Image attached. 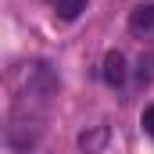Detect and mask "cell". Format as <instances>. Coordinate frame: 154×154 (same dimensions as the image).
Returning <instances> with one entry per match:
<instances>
[{"label":"cell","instance_id":"obj_4","mask_svg":"<svg viewBox=\"0 0 154 154\" xmlns=\"http://www.w3.org/2000/svg\"><path fill=\"white\" fill-rule=\"evenodd\" d=\"M86 11V0H54V14L57 18H65V22H72Z\"/></svg>","mask_w":154,"mask_h":154},{"label":"cell","instance_id":"obj_2","mask_svg":"<svg viewBox=\"0 0 154 154\" xmlns=\"http://www.w3.org/2000/svg\"><path fill=\"white\" fill-rule=\"evenodd\" d=\"M104 82L108 86H122L125 82V57H122V50H108L104 54Z\"/></svg>","mask_w":154,"mask_h":154},{"label":"cell","instance_id":"obj_1","mask_svg":"<svg viewBox=\"0 0 154 154\" xmlns=\"http://www.w3.org/2000/svg\"><path fill=\"white\" fill-rule=\"evenodd\" d=\"M108 140H111V129L108 125H90V129L79 133V151L82 154H97V151L108 147Z\"/></svg>","mask_w":154,"mask_h":154},{"label":"cell","instance_id":"obj_5","mask_svg":"<svg viewBox=\"0 0 154 154\" xmlns=\"http://www.w3.org/2000/svg\"><path fill=\"white\" fill-rule=\"evenodd\" d=\"M140 125H143V133H147V136H154V104L147 108V111H143V118H140Z\"/></svg>","mask_w":154,"mask_h":154},{"label":"cell","instance_id":"obj_3","mask_svg":"<svg viewBox=\"0 0 154 154\" xmlns=\"http://www.w3.org/2000/svg\"><path fill=\"white\" fill-rule=\"evenodd\" d=\"M129 29H133V32L154 29V4H136V7L129 11Z\"/></svg>","mask_w":154,"mask_h":154}]
</instances>
